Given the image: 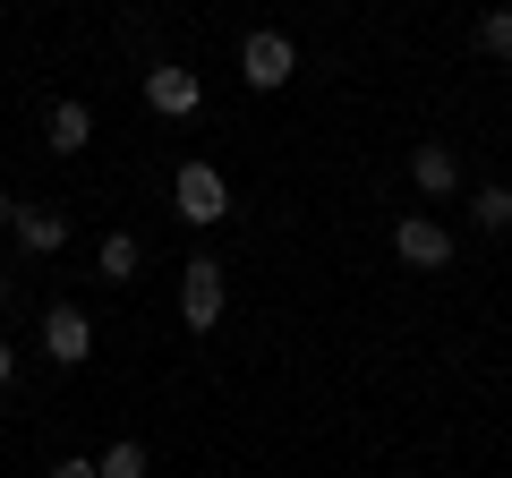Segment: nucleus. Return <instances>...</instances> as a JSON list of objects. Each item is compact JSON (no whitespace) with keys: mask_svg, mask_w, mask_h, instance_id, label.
<instances>
[{"mask_svg":"<svg viewBox=\"0 0 512 478\" xmlns=\"http://www.w3.org/2000/svg\"><path fill=\"white\" fill-rule=\"evenodd\" d=\"M410 180H419V197H453V188H461V163H453V146H436V137H427V146L410 154Z\"/></svg>","mask_w":512,"mask_h":478,"instance_id":"8","label":"nucleus"},{"mask_svg":"<svg viewBox=\"0 0 512 478\" xmlns=\"http://www.w3.org/2000/svg\"><path fill=\"white\" fill-rule=\"evenodd\" d=\"M478 43H487L495 60H512V9H487V18H478Z\"/></svg>","mask_w":512,"mask_h":478,"instance_id":"13","label":"nucleus"},{"mask_svg":"<svg viewBox=\"0 0 512 478\" xmlns=\"http://www.w3.org/2000/svg\"><path fill=\"white\" fill-rule=\"evenodd\" d=\"M146 103L163 111V120H188V111L205 103V86H197V69H146Z\"/></svg>","mask_w":512,"mask_h":478,"instance_id":"6","label":"nucleus"},{"mask_svg":"<svg viewBox=\"0 0 512 478\" xmlns=\"http://www.w3.org/2000/svg\"><path fill=\"white\" fill-rule=\"evenodd\" d=\"M0 308H9V274H0Z\"/></svg>","mask_w":512,"mask_h":478,"instance_id":"17","label":"nucleus"},{"mask_svg":"<svg viewBox=\"0 0 512 478\" xmlns=\"http://www.w3.org/2000/svg\"><path fill=\"white\" fill-rule=\"evenodd\" d=\"M9 231H18L26 257H60V248H69V214H60V205H26Z\"/></svg>","mask_w":512,"mask_h":478,"instance_id":"7","label":"nucleus"},{"mask_svg":"<svg viewBox=\"0 0 512 478\" xmlns=\"http://www.w3.org/2000/svg\"><path fill=\"white\" fill-rule=\"evenodd\" d=\"M171 205H180V222L205 231V222L231 214V180H222L214 163H180V171H171Z\"/></svg>","mask_w":512,"mask_h":478,"instance_id":"1","label":"nucleus"},{"mask_svg":"<svg viewBox=\"0 0 512 478\" xmlns=\"http://www.w3.org/2000/svg\"><path fill=\"white\" fill-rule=\"evenodd\" d=\"M393 248H402V265H419V274H444V265H453V231H444L436 214H410L402 231H393Z\"/></svg>","mask_w":512,"mask_h":478,"instance_id":"5","label":"nucleus"},{"mask_svg":"<svg viewBox=\"0 0 512 478\" xmlns=\"http://www.w3.org/2000/svg\"><path fill=\"white\" fill-rule=\"evenodd\" d=\"M180 316H188L197 333L222 325V265H214V257H188V265H180Z\"/></svg>","mask_w":512,"mask_h":478,"instance_id":"3","label":"nucleus"},{"mask_svg":"<svg viewBox=\"0 0 512 478\" xmlns=\"http://www.w3.org/2000/svg\"><path fill=\"white\" fill-rule=\"evenodd\" d=\"M291 69H299V43L274 35V26H256V35L239 43V77H248L256 94H282V86H291Z\"/></svg>","mask_w":512,"mask_h":478,"instance_id":"2","label":"nucleus"},{"mask_svg":"<svg viewBox=\"0 0 512 478\" xmlns=\"http://www.w3.org/2000/svg\"><path fill=\"white\" fill-rule=\"evenodd\" d=\"M43 359H52V368H86V359H94V325H86V308H69V299H60V308L43 316Z\"/></svg>","mask_w":512,"mask_h":478,"instance_id":"4","label":"nucleus"},{"mask_svg":"<svg viewBox=\"0 0 512 478\" xmlns=\"http://www.w3.org/2000/svg\"><path fill=\"white\" fill-rule=\"evenodd\" d=\"M18 214H26V205H18V197H9V188H0V231H9V222H18Z\"/></svg>","mask_w":512,"mask_h":478,"instance_id":"15","label":"nucleus"},{"mask_svg":"<svg viewBox=\"0 0 512 478\" xmlns=\"http://www.w3.org/2000/svg\"><path fill=\"white\" fill-rule=\"evenodd\" d=\"M470 222H478V231H512V188H478Z\"/></svg>","mask_w":512,"mask_h":478,"instance_id":"11","label":"nucleus"},{"mask_svg":"<svg viewBox=\"0 0 512 478\" xmlns=\"http://www.w3.org/2000/svg\"><path fill=\"white\" fill-rule=\"evenodd\" d=\"M94 470H103V478H146V444H128V436H120L103 461H94Z\"/></svg>","mask_w":512,"mask_h":478,"instance_id":"12","label":"nucleus"},{"mask_svg":"<svg viewBox=\"0 0 512 478\" xmlns=\"http://www.w3.org/2000/svg\"><path fill=\"white\" fill-rule=\"evenodd\" d=\"M9 376H18V350H9V342H0V385H9Z\"/></svg>","mask_w":512,"mask_h":478,"instance_id":"16","label":"nucleus"},{"mask_svg":"<svg viewBox=\"0 0 512 478\" xmlns=\"http://www.w3.org/2000/svg\"><path fill=\"white\" fill-rule=\"evenodd\" d=\"M43 137H52V154H86V137H94V111L69 94V103H52V129H43Z\"/></svg>","mask_w":512,"mask_h":478,"instance_id":"9","label":"nucleus"},{"mask_svg":"<svg viewBox=\"0 0 512 478\" xmlns=\"http://www.w3.org/2000/svg\"><path fill=\"white\" fill-rule=\"evenodd\" d=\"M52 478H103V470H94V461H77V453H69V461H52Z\"/></svg>","mask_w":512,"mask_h":478,"instance_id":"14","label":"nucleus"},{"mask_svg":"<svg viewBox=\"0 0 512 478\" xmlns=\"http://www.w3.org/2000/svg\"><path fill=\"white\" fill-rule=\"evenodd\" d=\"M94 274H103V282H128V274H137V239H128V231H111L103 248H94Z\"/></svg>","mask_w":512,"mask_h":478,"instance_id":"10","label":"nucleus"}]
</instances>
